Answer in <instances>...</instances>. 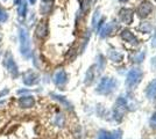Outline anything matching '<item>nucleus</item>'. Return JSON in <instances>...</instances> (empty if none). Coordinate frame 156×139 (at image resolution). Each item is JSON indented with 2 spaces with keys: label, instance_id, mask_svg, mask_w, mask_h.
Here are the masks:
<instances>
[{
  "label": "nucleus",
  "instance_id": "nucleus-1",
  "mask_svg": "<svg viewBox=\"0 0 156 139\" xmlns=\"http://www.w3.org/2000/svg\"><path fill=\"white\" fill-rule=\"evenodd\" d=\"M20 51L23 56H28L30 52V44H29V36L25 28H20Z\"/></svg>",
  "mask_w": 156,
  "mask_h": 139
},
{
  "label": "nucleus",
  "instance_id": "nucleus-2",
  "mask_svg": "<svg viewBox=\"0 0 156 139\" xmlns=\"http://www.w3.org/2000/svg\"><path fill=\"white\" fill-rule=\"evenodd\" d=\"M141 78H142V72L139 68H133L127 74L126 85H127V87H129V88L136 87L139 85V82L141 81Z\"/></svg>",
  "mask_w": 156,
  "mask_h": 139
},
{
  "label": "nucleus",
  "instance_id": "nucleus-3",
  "mask_svg": "<svg viewBox=\"0 0 156 139\" xmlns=\"http://www.w3.org/2000/svg\"><path fill=\"white\" fill-rule=\"evenodd\" d=\"M115 86H117V81L112 80L111 78H104L98 85L97 92L99 94H108L114 89Z\"/></svg>",
  "mask_w": 156,
  "mask_h": 139
},
{
  "label": "nucleus",
  "instance_id": "nucleus-4",
  "mask_svg": "<svg viewBox=\"0 0 156 139\" xmlns=\"http://www.w3.org/2000/svg\"><path fill=\"white\" fill-rule=\"evenodd\" d=\"M153 11V5L149 1H143L141 2V5L137 7V14L141 18H146L150 14V12Z\"/></svg>",
  "mask_w": 156,
  "mask_h": 139
},
{
  "label": "nucleus",
  "instance_id": "nucleus-5",
  "mask_svg": "<svg viewBox=\"0 0 156 139\" xmlns=\"http://www.w3.org/2000/svg\"><path fill=\"white\" fill-rule=\"evenodd\" d=\"M23 82L28 85V86H33V85H36L39 82V75L33 71L26 72L23 75Z\"/></svg>",
  "mask_w": 156,
  "mask_h": 139
},
{
  "label": "nucleus",
  "instance_id": "nucleus-6",
  "mask_svg": "<svg viewBox=\"0 0 156 139\" xmlns=\"http://www.w3.org/2000/svg\"><path fill=\"white\" fill-rule=\"evenodd\" d=\"M120 19L126 25H130L132 21H133V12H132V9H128V8L121 9L120 11Z\"/></svg>",
  "mask_w": 156,
  "mask_h": 139
},
{
  "label": "nucleus",
  "instance_id": "nucleus-7",
  "mask_svg": "<svg viewBox=\"0 0 156 139\" xmlns=\"http://www.w3.org/2000/svg\"><path fill=\"white\" fill-rule=\"evenodd\" d=\"M6 64H7V68H8L9 73L12 74V77H13V78H16V77H18V74H19V70H18V66H16L15 61H14L13 58H12L11 56H9V57H7Z\"/></svg>",
  "mask_w": 156,
  "mask_h": 139
},
{
  "label": "nucleus",
  "instance_id": "nucleus-8",
  "mask_svg": "<svg viewBox=\"0 0 156 139\" xmlns=\"http://www.w3.org/2000/svg\"><path fill=\"white\" fill-rule=\"evenodd\" d=\"M121 131L117 130L113 132H106V131H101L99 133L98 139H121Z\"/></svg>",
  "mask_w": 156,
  "mask_h": 139
},
{
  "label": "nucleus",
  "instance_id": "nucleus-9",
  "mask_svg": "<svg viewBox=\"0 0 156 139\" xmlns=\"http://www.w3.org/2000/svg\"><path fill=\"white\" fill-rule=\"evenodd\" d=\"M18 103H19V106L21 107V108H30V107L34 106L35 100H34V98L30 96V95H26V96L20 98Z\"/></svg>",
  "mask_w": 156,
  "mask_h": 139
},
{
  "label": "nucleus",
  "instance_id": "nucleus-10",
  "mask_svg": "<svg viewBox=\"0 0 156 139\" xmlns=\"http://www.w3.org/2000/svg\"><path fill=\"white\" fill-rule=\"evenodd\" d=\"M66 80H68V77H66V73L64 71H58V72L55 74V77H54V81H55V84L57 85V86H63L65 82H66Z\"/></svg>",
  "mask_w": 156,
  "mask_h": 139
},
{
  "label": "nucleus",
  "instance_id": "nucleus-11",
  "mask_svg": "<svg viewBox=\"0 0 156 139\" xmlns=\"http://www.w3.org/2000/svg\"><path fill=\"white\" fill-rule=\"evenodd\" d=\"M146 94H147V98L149 100L156 99V79H154L149 85H148L147 91H146Z\"/></svg>",
  "mask_w": 156,
  "mask_h": 139
},
{
  "label": "nucleus",
  "instance_id": "nucleus-12",
  "mask_svg": "<svg viewBox=\"0 0 156 139\" xmlns=\"http://www.w3.org/2000/svg\"><path fill=\"white\" fill-rule=\"evenodd\" d=\"M121 37H122V40L130 43V44H137L136 37L134 36V34L130 33L129 30H124V31L121 33Z\"/></svg>",
  "mask_w": 156,
  "mask_h": 139
},
{
  "label": "nucleus",
  "instance_id": "nucleus-13",
  "mask_svg": "<svg viewBox=\"0 0 156 139\" xmlns=\"http://www.w3.org/2000/svg\"><path fill=\"white\" fill-rule=\"evenodd\" d=\"M47 34H48V27H47L46 22H41L36 28V36L40 38H43L47 36Z\"/></svg>",
  "mask_w": 156,
  "mask_h": 139
},
{
  "label": "nucleus",
  "instance_id": "nucleus-14",
  "mask_svg": "<svg viewBox=\"0 0 156 139\" xmlns=\"http://www.w3.org/2000/svg\"><path fill=\"white\" fill-rule=\"evenodd\" d=\"M114 28H115V25H114V23H106V25L104 26V28L101 29V31H100L101 37H105L106 35L111 34L113 30H114Z\"/></svg>",
  "mask_w": 156,
  "mask_h": 139
},
{
  "label": "nucleus",
  "instance_id": "nucleus-15",
  "mask_svg": "<svg viewBox=\"0 0 156 139\" xmlns=\"http://www.w3.org/2000/svg\"><path fill=\"white\" fill-rule=\"evenodd\" d=\"M108 57H110L111 60H113V61H121L122 60V55L121 53H119L117 50H113V51H111L108 53Z\"/></svg>",
  "mask_w": 156,
  "mask_h": 139
},
{
  "label": "nucleus",
  "instance_id": "nucleus-16",
  "mask_svg": "<svg viewBox=\"0 0 156 139\" xmlns=\"http://www.w3.org/2000/svg\"><path fill=\"white\" fill-rule=\"evenodd\" d=\"M18 13H19L20 16H25L27 14V4L25 1H22L19 5V8H18Z\"/></svg>",
  "mask_w": 156,
  "mask_h": 139
},
{
  "label": "nucleus",
  "instance_id": "nucleus-17",
  "mask_svg": "<svg viewBox=\"0 0 156 139\" xmlns=\"http://www.w3.org/2000/svg\"><path fill=\"white\" fill-rule=\"evenodd\" d=\"M8 19V15L4 9H0V22H6Z\"/></svg>",
  "mask_w": 156,
  "mask_h": 139
},
{
  "label": "nucleus",
  "instance_id": "nucleus-18",
  "mask_svg": "<svg viewBox=\"0 0 156 139\" xmlns=\"http://www.w3.org/2000/svg\"><path fill=\"white\" fill-rule=\"evenodd\" d=\"M150 125L156 129V113L154 114V115L151 116V118H150Z\"/></svg>",
  "mask_w": 156,
  "mask_h": 139
},
{
  "label": "nucleus",
  "instance_id": "nucleus-19",
  "mask_svg": "<svg viewBox=\"0 0 156 139\" xmlns=\"http://www.w3.org/2000/svg\"><path fill=\"white\" fill-rule=\"evenodd\" d=\"M151 45L156 46V31H155V34H154V38H153V43H151Z\"/></svg>",
  "mask_w": 156,
  "mask_h": 139
},
{
  "label": "nucleus",
  "instance_id": "nucleus-20",
  "mask_svg": "<svg viewBox=\"0 0 156 139\" xmlns=\"http://www.w3.org/2000/svg\"><path fill=\"white\" fill-rule=\"evenodd\" d=\"M7 93H8V89H5L4 92H1V93H0V98H2V96H4L5 94H7Z\"/></svg>",
  "mask_w": 156,
  "mask_h": 139
},
{
  "label": "nucleus",
  "instance_id": "nucleus-21",
  "mask_svg": "<svg viewBox=\"0 0 156 139\" xmlns=\"http://www.w3.org/2000/svg\"><path fill=\"white\" fill-rule=\"evenodd\" d=\"M29 2H30V4H35V2H36V0H29Z\"/></svg>",
  "mask_w": 156,
  "mask_h": 139
},
{
  "label": "nucleus",
  "instance_id": "nucleus-22",
  "mask_svg": "<svg viewBox=\"0 0 156 139\" xmlns=\"http://www.w3.org/2000/svg\"><path fill=\"white\" fill-rule=\"evenodd\" d=\"M49 1H51V0H43V2H49Z\"/></svg>",
  "mask_w": 156,
  "mask_h": 139
},
{
  "label": "nucleus",
  "instance_id": "nucleus-23",
  "mask_svg": "<svg viewBox=\"0 0 156 139\" xmlns=\"http://www.w3.org/2000/svg\"><path fill=\"white\" fill-rule=\"evenodd\" d=\"M120 1H121V2H125V1H127V0H120Z\"/></svg>",
  "mask_w": 156,
  "mask_h": 139
},
{
  "label": "nucleus",
  "instance_id": "nucleus-24",
  "mask_svg": "<svg viewBox=\"0 0 156 139\" xmlns=\"http://www.w3.org/2000/svg\"><path fill=\"white\" fill-rule=\"evenodd\" d=\"M155 1H156V0H155Z\"/></svg>",
  "mask_w": 156,
  "mask_h": 139
}]
</instances>
